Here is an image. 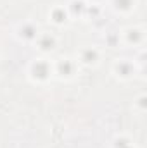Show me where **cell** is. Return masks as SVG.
Wrapping results in <instances>:
<instances>
[{"mask_svg": "<svg viewBox=\"0 0 147 148\" xmlns=\"http://www.w3.org/2000/svg\"><path fill=\"white\" fill-rule=\"evenodd\" d=\"M52 73V69H50V64L47 62V60H35L33 64H31V76L37 79V81H45V79H49V76Z\"/></svg>", "mask_w": 147, "mask_h": 148, "instance_id": "1", "label": "cell"}, {"mask_svg": "<svg viewBox=\"0 0 147 148\" xmlns=\"http://www.w3.org/2000/svg\"><path fill=\"white\" fill-rule=\"evenodd\" d=\"M17 35H19V38L30 41V40H37L38 31H37V28H35V24H31V23H23V24L17 28Z\"/></svg>", "mask_w": 147, "mask_h": 148, "instance_id": "2", "label": "cell"}, {"mask_svg": "<svg viewBox=\"0 0 147 148\" xmlns=\"http://www.w3.org/2000/svg\"><path fill=\"white\" fill-rule=\"evenodd\" d=\"M55 71H57V74H61L62 77H64V76L69 77V76H73V73H74V62L71 59H59V62H57V66H55Z\"/></svg>", "mask_w": 147, "mask_h": 148, "instance_id": "3", "label": "cell"}, {"mask_svg": "<svg viewBox=\"0 0 147 148\" xmlns=\"http://www.w3.org/2000/svg\"><path fill=\"white\" fill-rule=\"evenodd\" d=\"M133 64L130 62V60H118L116 64H114V71L118 76H121V77H130L132 74H133Z\"/></svg>", "mask_w": 147, "mask_h": 148, "instance_id": "4", "label": "cell"}, {"mask_svg": "<svg viewBox=\"0 0 147 148\" xmlns=\"http://www.w3.org/2000/svg\"><path fill=\"white\" fill-rule=\"evenodd\" d=\"M80 59H81V62H85V64H95L97 59H99V52H97L95 48H92V47H87V48L81 50Z\"/></svg>", "mask_w": 147, "mask_h": 148, "instance_id": "5", "label": "cell"}, {"mask_svg": "<svg viewBox=\"0 0 147 148\" xmlns=\"http://www.w3.org/2000/svg\"><path fill=\"white\" fill-rule=\"evenodd\" d=\"M37 45L40 50L47 52V50H52L55 47V38L50 36V35H40L37 36Z\"/></svg>", "mask_w": 147, "mask_h": 148, "instance_id": "6", "label": "cell"}, {"mask_svg": "<svg viewBox=\"0 0 147 148\" xmlns=\"http://www.w3.org/2000/svg\"><path fill=\"white\" fill-rule=\"evenodd\" d=\"M125 36H126V41L128 43H140L142 41V31L140 29H137V28H130V29H126L125 31Z\"/></svg>", "mask_w": 147, "mask_h": 148, "instance_id": "7", "label": "cell"}, {"mask_svg": "<svg viewBox=\"0 0 147 148\" xmlns=\"http://www.w3.org/2000/svg\"><path fill=\"white\" fill-rule=\"evenodd\" d=\"M135 0H112V7L119 12H128L133 7Z\"/></svg>", "mask_w": 147, "mask_h": 148, "instance_id": "8", "label": "cell"}, {"mask_svg": "<svg viewBox=\"0 0 147 148\" xmlns=\"http://www.w3.org/2000/svg\"><path fill=\"white\" fill-rule=\"evenodd\" d=\"M50 16H52V19H54L55 23H62V21H66V10H64L62 7H55V9L50 12Z\"/></svg>", "mask_w": 147, "mask_h": 148, "instance_id": "9", "label": "cell"}, {"mask_svg": "<svg viewBox=\"0 0 147 148\" xmlns=\"http://www.w3.org/2000/svg\"><path fill=\"white\" fill-rule=\"evenodd\" d=\"M69 9H71L73 14H81L83 10H87V5H85L81 0H73V2L69 3Z\"/></svg>", "mask_w": 147, "mask_h": 148, "instance_id": "10", "label": "cell"}, {"mask_svg": "<svg viewBox=\"0 0 147 148\" xmlns=\"http://www.w3.org/2000/svg\"><path fill=\"white\" fill-rule=\"evenodd\" d=\"M92 2H101V0H92Z\"/></svg>", "mask_w": 147, "mask_h": 148, "instance_id": "11", "label": "cell"}]
</instances>
